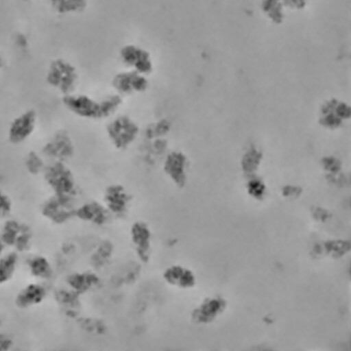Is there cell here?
Returning a JSON list of instances; mask_svg holds the SVG:
<instances>
[{
  "label": "cell",
  "instance_id": "1",
  "mask_svg": "<svg viewBox=\"0 0 351 351\" xmlns=\"http://www.w3.org/2000/svg\"><path fill=\"white\" fill-rule=\"evenodd\" d=\"M41 178L51 194L73 200L80 192L75 174L67 162H48Z\"/></svg>",
  "mask_w": 351,
  "mask_h": 351
},
{
  "label": "cell",
  "instance_id": "2",
  "mask_svg": "<svg viewBox=\"0 0 351 351\" xmlns=\"http://www.w3.org/2000/svg\"><path fill=\"white\" fill-rule=\"evenodd\" d=\"M79 79L76 66L63 58L51 60L45 73V84L60 97L77 91Z\"/></svg>",
  "mask_w": 351,
  "mask_h": 351
},
{
  "label": "cell",
  "instance_id": "3",
  "mask_svg": "<svg viewBox=\"0 0 351 351\" xmlns=\"http://www.w3.org/2000/svg\"><path fill=\"white\" fill-rule=\"evenodd\" d=\"M105 132L108 142L115 150L125 152L138 140L141 129L133 117L121 114L110 118Z\"/></svg>",
  "mask_w": 351,
  "mask_h": 351
},
{
  "label": "cell",
  "instance_id": "4",
  "mask_svg": "<svg viewBox=\"0 0 351 351\" xmlns=\"http://www.w3.org/2000/svg\"><path fill=\"white\" fill-rule=\"evenodd\" d=\"M39 124V116L34 108H27L16 114L8 123L5 130L8 143L21 146L32 138Z\"/></svg>",
  "mask_w": 351,
  "mask_h": 351
},
{
  "label": "cell",
  "instance_id": "5",
  "mask_svg": "<svg viewBox=\"0 0 351 351\" xmlns=\"http://www.w3.org/2000/svg\"><path fill=\"white\" fill-rule=\"evenodd\" d=\"M48 162H67L75 155L76 147L71 134L64 129L51 134L38 149Z\"/></svg>",
  "mask_w": 351,
  "mask_h": 351
},
{
  "label": "cell",
  "instance_id": "6",
  "mask_svg": "<svg viewBox=\"0 0 351 351\" xmlns=\"http://www.w3.org/2000/svg\"><path fill=\"white\" fill-rule=\"evenodd\" d=\"M61 104L67 112L81 119H104L101 97L75 91L61 97Z\"/></svg>",
  "mask_w": 351,
  "mask_h": 351
},
{
  "label": "cell",
  "instance_id": "7",
  "mask_svg": "<svg viewBox=\"0 0 351 351\" xmlns=\"http://www.w3.org/2000/svg\"><path fill=\"white\" fill-rule=\"evenodd\" d=\"M161 165L164 175L174 186L179 189L185 187L189 180V160L183 151H167Z\"/></svg>",
  "mask_w": 351,
  "mask_h": 351
},
{
  "label": "cell",
  "instance_id": "8",
  "mask_svg": "<svg viewBox=\"0 0 351 351\" xmlns=\"http://www.w3.org/2000/svg\"><path fill=\"white\" fill-rule=\"evenodd\" d=\"M0 237L5 246L17 252H24L32 245L33 232L28 224L11 219L4 222Z\"/></svg>",
  "mask_w": 351,
  "mask_h": 351
},
{
  "label": "cell",
  "instance_id": "9",
  "mask_svg": "<svg viewBox=\"0 0 351 351\" xmlns=\"http://www.w3.org/2000/svg\"><path fill=\"white\" fill-rule=\"evenodd\" d=\"M113 92L124 98L145 93L149 87L147 76L128 69L117 73L111 80Z\"/></svg>",
  "mask_w": 351,
  "mask_h": 351
},
{
  "label": "cell",
  "instance_id": "10",
  "mask_svg": "<svg viewBox=\"0 0 351 351\" xmlns=\"http://www.w3.org/2000/svg\"><path fill=\"white\" fill-rule=\"evenodd\" d=\"M73 200L51 194L41 204V215L54 223H62L75 215Z\"/></svg>",
  "mask_w": 351,
  "mask_h": 351
},
{
  "label": "cell",
  "instance_id": "11",
  "mask_svg": "<svg viewBox=\"0 0 351 351\" xmlns=\"http://www.w3.org/2000/svg\"><path fill=\"white\" fill-rule=\"evenodd\" d=\"M120 58L128 69L146 76L154 71V63L150 53L140 47L134 45L123 46L120 50Z\"/></svg>",
  "mask_w": 351,
  "mask_h": 351
},
{
  "label": "cell",
  "instance_id": "12",
  "mask_svg": "<svg viewBox=\"0 0 351 351\" xmlns=\"http://www.w3.org/2000/svg\"><path fill=\"white\" fill-rule=\"evenodd\" d=\"M103 198L107 210L114 214L126 212L132 200L130 192L120 183H112L106 186Z\"/></svg>",
  "mask_w": 351,
  "mask_h": 351
},
{
  "label": "cell",
  "instance_id": "13",
  "mask_svg": "<svg viewBox=\"0 0 351 351\" xmlns=\"http://www.w3.org/2000/svg\"><path fill=\"white\" fill-rule=\"evenodd\" d=\"M47 296V290L39 283H29L16 295L14 303L21 309L28 308L42 303Z\"/></svg>",
  "mask_w": 351,
  "mask_h": 351
},
{
  "label": "cell",
  "instance_id": "14",
  "mask_svg": "<svg viewBox=\"0 0 351 351\" xmlns=\"http://www.w3.org/2000/svg\"><path fill=\"white\" fill-rule=\"evenodd\" d=\"M166 282L178 288H189L194 284L195 278L192 272L180 265L168 267L163 273Z\"/></svg>",
  "mask_w": 351,
  "mask_h": 351
},
{
  "label": "cell",
  "instance_id": "15",
  "mask_svg": "<svg viewBox=\"0 0 351 351\" xmlns=\"http://www.w3.org/2000/svg\"><path fill=\"white\" fill-rule=\"evenodd\" d=\"M47 162L48 161L38 149H32L25 154L23 159V167L28 175L33 177H41Z\"/></svg>",
  "mask_w": 351,
  "mask_h": 351
},
{
  "label": "cell",
  "instance_id": "16",
  "mask_svg": "<svg viewBox=\"0 0 351 351\" xmlns=\"http://www.w3.org/2000/svg\"><path fill=\"white\" fill-rule=\"evenodd\" d=\"M285 10L281 0H262L261 10L269 21L274 25L282 24L285 19Z\"/></svg>",
  "mask_w": 351,
  "mask_h": 351
},
{
  "label": "cell",
  "instance_id": "17",
  "mask_svg": "<svg viewBox=\"0 0 351 351\" xmlns=\"http://www.w3.org/2000/svg\"><path fill=\"white\" fill-rule=\"evenodd\" d=\"M27 267L32 276L40 280L49 279L53 274L49 260L41 255H35L27 261Z\"/></svg>",
  "mask_w": 351,
  "mask_h": 351
},
{
  "label": "cell",
  "instance_id": "18",
  "mask_svg": "<svg viewBox=\"0 0 351 351\" xmlns=\"http://www.w3.org/2000/svg\"><path fill=\"white\" fill-rule=\"evenodd\" d=\"M51 8L57 14L66 15L83 12L87 0H47Z\"/></svg>",
  "mask_w": 351,
  "mask_h": 351
},
{
  "label": "cell",
  "instance_id": "19",
  "mask_svg": "<svg viewBox=\"0 0 351 351\" xmlns=\"http://www.w3.org/2000/svg\"><path fill=\"white\" fill-rule=\"evenodd\" d=\"M19 261L16 252L0 256V286L7 283L13 277Z\"/></svg>",
  "mask_w": 351,
  "mask_h": 351
},
{
  "label": "cell",
  "instance_id": "20",
  "mask_svg": "<svg viewBox=\"0 0 351 351\" xmlns=\"http://www.w3.org/2000/svg\"><path fill=\"white\" fill-rule=\"evenodd\" d=\"M14 48L20 53H24L29 51L31 45L29 36L23 32H16L12 37Z\"/></svg>",
  "mask_w": 351,
  "mask_h": 351
},
{
  "label": "cell",
  "instance_id": "21",
  "mask_svg": "<svg viewBox=\"0 0 351 351\" xmlns=\"http://www.w3.org/2000/svg\"><path fill=\"white\" fill-rule=\"evenodd\" d=\"M12 208L13 203L10 196L0 186V218L4 219L9 217Z\"/></svg>",
  "mask_w": 351,
  "mask_h": 351
},
{
  "label": "cell",
  "instance_id": "22",
  "mask_svg": "<svg viewBox=\"0 0 351 351\" xmlns=\"http://www.w3.org/2000/svg\"><path fill=\"white\" fill-rule=\"evenodd\" d=\"M286 8L301 11L308 5V0H281Z\"/></svg>",
  "mask_w": 351,
  "mask_h": 351
},
{
  "label": "cell",
  "instance_id": "23",
  "mask_svg": "<svg viewBox=\"0 0 351 351\" xmlns=\"http://www.w3.org/2000/svg\"><path fill=\"white\" fill-rule=\"evenodd\" d=\"M13 346V339L7 333L0 331V351H8Z\"/></svg>",
  "mask_w": 351,
  "mask_h": 351
},
{
  "label": "cell",
  "instance_id": "24",
  "mask_svg": "<svg viewBox=\"0 0 351 351\" xmlns=\"http://www.w3.org/2000/svg\"><path fill=\"white\" fill-rule=\"evenodd\" d=\"M5 66V60L3 55L0 53V72L3 70Z\"/></svg>",
  "mask_w": 351,
  "mask_h": 351
},
{
  "label": "cell",
  "instance_id": "25",
  "mask_svg": "<svg viewBox=\"0 0 351 351\" xmlns=\"http://www.w3.org/2000/svg\"><path fill=\"white\" fill-rule=\"evenodd\" d=\"M5 247V245L3 243V242L1 240V237H0V256H1L3 252L4 251Z\"/></svg>",
  "mask_w": 351,
  "mask_h": 351
},
{
  "label": "cell",
  "instance_id": "26",
  "mask_svg": "<svg viewBox=\"0 0 351 351\" xmlns=\"http://www.w3.org/2000/svg\"><path fill=\"white\" fill-rule=\"evenodd\" d=\"M1 324V315H0V326Z\"/></svg>",
  "mask_w": 351,
  "mask_h": 351
},
{
  "label": "cell",
  "instance_id": "27",
  "mask_svg": "<svg viewBox=\"0 0 351 351\" xmlns=\"http://www.w3.org/2000/svg\"><path fill=\"white\" fill-rule=\"evenodd\" d=\"M22 1H32V0H22Z\"/></svg>",
  "mask_w": 351,
  "mask_h": 351
}]
</instances>
